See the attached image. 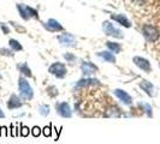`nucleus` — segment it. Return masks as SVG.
<instances>
[{"label":"nucleus","mask_w":160,"mask_h":144,"mask_svg":"<svg viewBox=\"0 0 160 144\" xmlns=\"http://www.w3.org/2000/svg\"><path fill=\"white\" fill-rule=\"evenodd\" d=\"M18 88L21 91V96L24 100H32V89L30 84L28 83V80L24 79L23 77H21L18 79Z\"/></svg>","instance_id":"1"},{"label":"nucleus","mask_w":160,"mask_h":144,"mask_svg":"<svg viewBox=\"0 0 160 144\" xmlns=\"http://www.w3.org/2000/svg\"><path fill=\"white\" fill-rule=\"evenodd\" d=\"M102 30L106 35L108 36H112V37H118V39H122L123 37V32L120 31L118 28H116L111 22L108 21H105L102 23Z\"/></svg>","instance_id":"2"},{"label":"nucleus","mask_w":160,"mask_h":144,"mask_svg":"<svg viewBox=\"0 0 160 144\" xmlns=\"http://www.w3.org/2000/svg\"><path fill=\"white\" fill-rule=\"evenodd\" d=\"M142 32H143L144 37L147 39V41H151V42H154V41L158 40L159 37V31L155 26L153 25H149V24H146L142 28Z\"/></svg>","instance_id":"3"},{"label":"nucleus","mask_w":160,"mask_h":144,"mask_svg":"<svg viewBox=\"0 0 160 144\" xmlns=\"http://www.w3.org/2000/svg\"><path fill=\"white\" fill-rule=\"evenodd\" d=\"M48 71H49V73L57 76L58 78H64L65 76H66L68 70H66L64 64H62V63H54V64H52L49 66Z\"/></svg>","instance_id":"4"},{"label":"nucleus","mask_w":160,"mask_h":144,"mask_svg":"<svg viewBox=\"0 0 160 144\" xmlns=\"http://www.w3.org/2000/svg\"><path fill=\"white\" fill-rule=\"evenodd\" d=\"M58 41L63 46H66V47H73V46H76V39H75V36L71 35V34H68V32H65L63 35L58 36Z\"/></svg>","instance_id":"5"},{"label":"nucleus","mask_w":160,"mask_h":144,"mask_svg":"<svg viewBox=\"0 0 160 144\" xmlns=\"http://www.w3.org/2000/svg\"><path fill=\"white\" fill-rule=\"evenodd\" d=\"M56 109L60 117H63V118H71L72 112H71V108H70L69 103H66V102L58 103L56 106Z\"/></svg>","instance_id":"6"},{"label":"nucleus","mask_w":160,"mask_h":144,"mask_svg":"<svg viewBox=\"0 0 160 144\" xmlns=\"http://www.w3.org/2000/svg\"><path fill=\"white\" fill-rule=\"evenodd\" d=\"M81 70L86 76H90V74H93L98 71V66L94 65L93 63H90V61H83L81 65Z\"/></svg>","instance_id":"7"},{"label":"nucleus","mask_w":160,"mask_h":144,"mask_svg":"<svg viewBox=\"0 0 160 144\" xmlns=\"http://www.w3.org/2000/svg\"><path fill=\"white\" fill-rule=\"evenodd\" d=\"M134 63L136 66H138L141 70H143L146 72H151V64L147 59L144 58H141V56H135L134 58Z\"/></svg>","instance_id":"8"},{"label":"nucleus","mask_w":160,"mask_h":144,"mask_svg":"<svg viewBox=\"0 0 160 144\" xmlns=\"http://www.w3.org/2000/svg\"><path fill=\"white\" fill-rule=\"evenodd\" d=\"M45 28L52 32L62 31V30H63V25L59 23L58 21H56V19H48L47 23L45 24Z\"/></svg>","instance_id":"9"},{"label":"nucleus","mask_w":160,"mask_h":144,"mask_svg":"<svg viewBox=\"0 0 160 144\" xmlns=\"http://www.w3.org/2000/svg\"><path fill=\"white\" fill-rule=\"evenodd\" d=\"M114 95L119 98L122 102H124L125 104H131L132 100H131V96L129 95L128 93H125L124 90L122 89H116L114 90Z\"/></svg>","instance_id":"10"},{"label":"nucleus","mask_w":160,"mask_h":144,"mask_svg":"<svg viewBox=\"0 0 160 144\" xmlns=\"http://www.w3.org/2000/svg\"><path fill=\"white\" fill-rule=\"evenodd\" d=\"M22 104L23 102L21 101V98L18 97L17 95H12L10 97V100H8V107L10 109H16V108H19V107H22Z\"/></svg>","instance_id":"11"},{"label":"nucleus","mask_w":160,"mask_h":144,"mask_svg":"<svg viewBox=\"0 0 160 144\" xmlns=\"http://www.w3.org/2000/svg\"><path fill=\"white\" fill-rule=\"evenodd\" d=\"M111 18H112L113 21L118 22L120 25L125 26V28H130V26H131V23H130V21H129L128 18L124 16V15H111Z\"/></svg>","instance_id":"12"},{"label":"nucleus","mask_w":160,"mask_h":144,"mask_svg":"<svg viewBox=\"0 0 160 144\" xmlns=\"http://www.w3.org/2000/svg\"><path fill=\"white\" fill-rule=\"evenodd\" d=\"M99 80L96 78H82L77 82L76 87L80 88V87H88V85H94V84H98Z\"/></svg>","instance_id":"13"},{"label":"nucleus","mask_w":160,"mask_h":144,"mask_svg":"<svg viewBox=\"0 0 160 144\" xmlns=\"http://www.w3.org/2000/svg\"><path fill=\"white\" fill-rule=\"evenodd\" d=\"M140 87H141V89H143V91H146L149 96H153V94H154V87H153V84L151 82L142 80V82H140Z\"/></svg>","instance_id":"14"},{"label":"nucleus","mask_w":160,"mask_h":144,"mask_svg":"<svg viewBox=\"0 0 160 144\" xmlns=\"http://www.w3.org/2000/svg\"><path fill=\"white\" fill-rule=\"evenodd\" d=\"M98 55L106 61H108V63H116V56L111 52H99Z\"/></svg>","instance_id":"15"},{"label":"nucleus","mask_w":160,"mask_h":144,"mask_svg":"<svg viewBox=\"0 0 160 144\" xmlns=\"http://www.w3.org/2000/svg\"><path fill=\"white\" fill-rule=\"evenodd\" d=\"M17 10L19 11L21 17L23 18L24 21L30 19V17H29V15H28V11H27V6H24L23 4H18V5H17Z\"/></svg>","instance_id":"16"},{"label":"nucleus","mask_w":160,"mask_h":144,"mask_svg":"<svg viewBox=\"0 0 160 144\" xmlns=\"http://www.w3.org/2000/svg\"><path fill=\"white\" fill-rule=\"evenodd\" d=\"M106 46L108 47V49L113 52V53H119L122 47H120L119 43H117V42H111V41H107L106 42Z\"/></svg>","instance_id":"17"},{"label":"nucleus","mask_w":160,"mask_h":144,"mask_svg":"<svg viewBox=\"0 0 160 144\" xmlns=\"http://www.w3.org/2000/svg\"><path fill=\"white\" fill-rule=\"evenodd\" d=\"M18 69H19V71L23 73L24 76H27V77H32V71H30V69L28 67V65L23 63V64H19L17 66Z\"/></svg>","instance_id":"18"},{"label":"nucleus","mask_w":160,"mask_h":144,"mask_svg":"<svg viewBox=\"0 0 160 144\" xmlns=\"http://www.w3.org/2000/svg\"><path fill=\"white\" fill-rule=\"evenodd\" d=\"M8 45H10V47L12 48L13 50H22V46H21V43L18 42L17 40H13V39H11V40L8 41Z\"/></svg>","instance_id":"19"},{"label":"nucleus","mask_w":160,"mask_h":144,"mask_svg":"<svg viewBox=\"0 0 160 144\" xmlns=\"http://www.w3.org/2000/svg\"><path fill=\"white\" fill-rule=\"evenodd\" d=\"M39 113H40L41 115H43V117H47L48 114H49V106L47 104H42L39 107Z\"/></svg>","instance_id":"20"},{"label":"nucleus","mask_w":160,"mask_h":144,"mask_svg":"<svg viewBox=\"0 0 160 144\" xmlns=\"http://www.w3.org/2000/svg\"><path fill=\"white\" fill-rule=\"evenodd\" d=\"M64 58L69 61V63H73L75 60H76V56L73 55L72 53H65L64 54Z\"/></svg>","instance_id":"21"},{"label":"nucleus","mask_w":160,"mask_h":144,"mask_svg":"<svg viewBox=\"0 0 160 144\" xmlns=\"http://www.w3.org/2000/svg\"><path fill=\"white\" fill-rule=\"evenodd\" d=\"M141 106L144 108V111L148 114V117H152V108H151V106L147 103H141Z\"/></svg>","instance_id":"22"},{"label":"nucleus","mask_w":160,"mask_h":144,"mask_svg":"<svg viewBox=\"0 0 160 144\" xmlns=\"http://www.w3.org/2000/svg\"><path fill=\"white\" fill-rule=\"evenodd\" d=\"M0 54H2V55H8V56H12V52L11 50H8L6 48H0Z\"/></svg>","instance_id":"23"},{"label":"nucleus","mask_w":160,"mask_h":144,"mask_svg":"<svg viewBox=\"0 0 160 144\" xmlns=\"http://www.w3.org/2000/svg\"><path fill=\"white\" fill-rule=\"evenodd\" d=\"M21 136L22 137H27L28 135H29V128L25 127V126H21Z\"/></svg>","instance_id":"24"},{"label":"nucleus","mask_w":160,"mask_h":144,"mask_svg":"<svg viewBox=\"0 0 160 144\" xmlns=\"http://www.w3.org/2000/svg\"><path fill=\"white\" fill-rule=\"evenodd\" d=\"M41 133V130L39 126H35V127H32V136L34 137H39Z\"/></svg>","instance_id":"25"},{"label":"nucleus","mask_w":160,"mask_h":144,"mask_svg":"<svg viewBox=\"0 0 160 144\" xmlns=\"http://www.w3.org/2000/svg\"><path fill=\"white\" fill-rule=\"evenodd\" d=\"M1 131H0V136H4V137H8V128L5 127V126H2V127L0 128Z\"/></svg>","instance_id":"26"},{"label":"nucleus","mask_w":160,"mask_h":144,"mask_svg":"<svg viewBox=\"0 0 160 144\" xmlns=\"http://www.w3.org/2000/svg\"><path fill=\"white\" fill-rule=\"evenodd\" d=\"M51 133H52V132H51V126H46V127L43 128V135L46 137H49Z\"/></svg>","instance_id":"27"},{"label":"nucleus","mask_w":160,"mask_h":144,"mask_svg":"<svg viewBox=\"0 0 160 144\" xmlns=\"http://www.w3.org/2000/svg\"><path fill=\"white\" fill-rule=\"evenodd\" d=\"M0 28H1V29H2V31H4V34H8V32H10V29H8V26H6V25H5V24H0Z\"/></svg>","instance_id":"28"},{"label":"nucleus","mask_w":160,"mask_h":144,"mask_svg":"<svg viewBox=\"0 0 160 144\" xmlns=\"http://www.w3.org/2000/svg\"><path fill=\"white\" fill-rule=\"evenodd\" d=\"M2 118H5V114H4V112H2L1 108H0V119H2Z\"/></svg>","instance_id":"29"},{"label":"nucleus","mask_w":160,"mask_h":144,"mask_svg":"<svg viewBox=\"0 0 160 144\" xmlns=\"http://www.w3.org/2000/svg\"><path fill=\"white\" fill-rule=\"evenodd\" d=\"M0 78H1V74H0Z\"/></svg>","instance_id":"30"}]
</instances>
